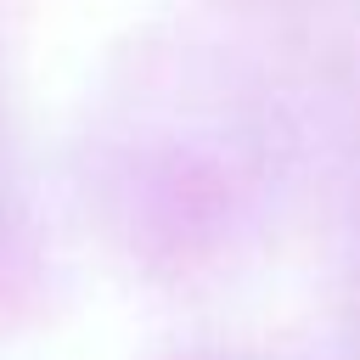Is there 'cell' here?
Here are the masks:
<instances>
[{"mask_svg":"<svg viewBox=\"0 0 360 360\" xmlns=\"http://www.w3.org/2000/svg\"><path fill=\"white\" fill-rule=\"evenodd\" d=\"M39 270H45V248L34 231V208H28L22 186L0 169V326L34 304Z\"/></svg>","mask_w":360,"mask_h":360,"instance_id":"cell-2","label":"cell"},{"mask_svg":"<svg viewBox=\"0 0 360 360\" xmlns=\"http://www.w3.org/2000/svg\"><path fill=\"white\" fill-rule=\"evenodd\" d=\"M101 129V191L124 242L158 264L231 253L276 180V124L231 79L180 68Z\"/></svg>","mask_w":360,"mask_h":360,"instance_id":"cell-1","label":"cell"}]
</instances>
